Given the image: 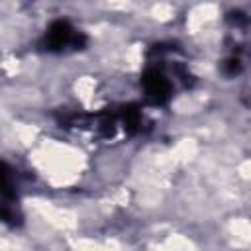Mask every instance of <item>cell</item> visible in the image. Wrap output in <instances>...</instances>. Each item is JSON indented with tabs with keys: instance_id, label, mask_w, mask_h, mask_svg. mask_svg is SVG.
I'll list each match as a JSON object with an SVG mask.
<instances>
[{
	"instance_id": "cell-1",
	"label": "cell",
	"mask_w": 251,
	"mask_h": 251,
	"mask_svg": "<svg viewBox=\"0 0 251 251\" xmlns=\"http://www.w3.org/2000/svg\"><path fill=\"white\" fill-rule=\"evenodd\" d=\"M78 45H82L80 31H76L65 20L53 22L49 25V29L45 31V49H49V51H65L69 47L76 49Z\"/></svg>"
},
{
	"instance_id": "cell-2",
	"label": "cell",
	"mask_w": 251,
	"mask_h": 251,
	"mask_svg": "<svg viewBox=\"0 0 251 251\" xmlns=\"http://www.w3.org/2000/svg\"><path fill=\"white\" fill-rule=\"evenodd\" d=\"M141 84H143L145 96L153 104H165L171 98V94H173V84H171L169 76L161 69H157V67H149L143 73Z\"/></svg>"
}]
</instances>
